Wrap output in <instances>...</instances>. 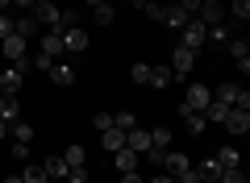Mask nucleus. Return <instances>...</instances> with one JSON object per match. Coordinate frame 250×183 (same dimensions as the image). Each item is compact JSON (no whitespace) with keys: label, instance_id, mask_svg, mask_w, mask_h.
Segmentation results:
<instances>
[{"label":"nucleus","instance_id":"obj_18","mask_svg":"<svg viewBox=\"0 0 250 183\" xmlns=\"http://www.w3.org/2000/svg\"><path fill=\"white\" fill-rule=\"evenodd\" d=\"M13 34H21L29 42V38L38 34V21H34V13H21V17H13Z\"/></svg>","mask_w":250,"mask_h":183},{"label":"nucleus","instance_id":"obj_38","mask_svg":"<svg viewBox=\"0 0 250 183\" xmlns=\"http://www.w3.org/2000/svg\"><path fill=\"white\" fill-rule=\"evenodd\" d=\"M9 34H13V17H9V13H0V42H4Z\"/></svg>","mask_w":250,"mask_h":183},{"label":"nucleus","instance_id":"obj_11","mask_svg":"<svg viewBox=\"0 0 250 183\" xmlns=\"http://www.w3.org/2000/svg\"><path fill=\"white\" fill-rule=\"evenodd\" d=\"M46 75H50V83H59V87L75 83V67H71V62H62V59H54L50 67H46Z\"/></svg>","mask_w":250,"mask_h":183},{"label":"nucleus","instance_id":"obj_28","mask_svg":"<svg viewBox=\"0 0 250 183\" xmlns=\"http://www.w3.org/2000/svg\"><path fill=\"white\" fill-rule=\"evenodd\" d=\"M92 17H96V25H113V21H117V9L104 0V4H96V9H92Z\"/></svg>","mask_w":250,"mask_h":183},{"label":"nucleus","instance_id":"obj_20","mask_svg":"<svg viewBox=\"0 0 250 183\" xmlns=\"http://www.w3.org/2000/svg\"><path fill=\"white\" fill-rule=\"evenodd\" d=\"M213 158H217V166H221V171H233V166H242V154H238L233 146H221Z\"/></svg>","mask_w":250,"mask_h":183},{"label":"nucleus","instance_id":"obj_17","mask_svg":"<svg viewBox=\"0 0 250 183\" xmlns=\"http://www.w3.org/2000/svg\"><path fill=\"white\" fill-rule=\"evenodd\" d=\"M0 121H21V100L17 96H9V92H4V96H0Z\"/></svg>","mask_w":250,"mask_h":183},{"label":"nucleus","instance_id":"obj_32","mask_svg":"<svg viewBox=\"0 0 250 183\" xmlns=\"http://www.w3.org/2000/svg\"><path fill=\"white\" fill-rule=\"evenodd\" d=\"M208 38H213L217 46H229V38H233V34H229V25H208Z\"/></svg>","mask_w":250,"mask_h":183},{"label":"nucleus","instance_id":"obj_46","mask_svg":"<svg viewBox=\"0 0 250 183\" xmlns=\"http://www.w3.org/2000/svg\"><path fill=\"white\" fill-rule=\"evenodd\" d=\"M9 4H13V0H0V13H9Z\"/></svg>","mask_w":250,"mask_h":183},{"label":"nucleus","instance_id":"obj_31","mask_svg":"<svg viewBox=\"0 0 250 183\" xmlns=\"http://www.w3.org/2000/svg\"><path fill=\"white\" fill-rule=\"evenodd\" d=\"M225 13H229V17H238V21H250V0H233Z\"/></svg>","mask_w":250,"mask_h":183},{"label":"nucleus","instance_id":"obj_12","mask_svg":"<svg viewBox=\"0 0 250 183\" xmlns=\"http://www.w3.org/2000/svg\"><path fill=\"white\" fill-rule=\"evenodd\" d=\"M125 146L134 150V154H146V150H150V129H142V125H134V129L125 133Z\"/></svg>","mask_w":250,"mask_h":183},{"label":"nucleus","instance_id":"obj_39","mask_svg":"<svg viewBox=\"0 0 250 183\" xmlns=\"http://www.w3.org/2000/svg\"><path fill=\"white\" fill-rule=\"evenodd\" d=\"M163 9H167V4H146L142 13H146V17H150V21H163Z\"/></svg>","mask_w":250,"mask_h":183},{"label":"nucleus","instance_id":"obj_48","mask_svg":"<svg viewBox=\"0 0 250 183\" xmlns=\"http://www.w3.org/2000/svg\"><path fill=\"white\" fill-rule=\"evenodd\" d=\"M175 4H179V0H175Z\"/></svg>","mask_w":250,"mask_h":183},{"label":"nucleus","instance_id":"obj_41","mask_svg":"<svg viewBox=\"0 0 250 183\" xmlns=\"http://www.w3.org/2000/svg\"><path fill=\"white\" fill-rule=\"evenodd\" d=\"M146 183H175V179H171V175H163V171H159V175H154V179H146Z\"/></svg>","mask_w":250,"mask_h":183},{"label":"nucleus","instance_id":"obj_40","mask_svg":"<svg viewBox=\"0 0 250 183\" xmlns=\"http://www.w3.org/2000/svg\"><path fill=\"white\" fill-rule=\"evenodd\" d=\"M117 183H146V179L138 171H121V179H117Z\"/></svg>","mask_w":250,"mask_h":183},{"label":"nucleus","instance_id":"obj_37","mask_svg":"<svg viewBox=\"0 0 250 183\" xmlns=\"http://www.w3.org/2000/svg\"><path fill=\"white\" fill-rule=\"evenodd\" d=\"M200 4H205V0H179V9H184L188 17H196V13H200Z\"/></svg>","mask_w":250,"mask_h":183},{"label":"nucleus","instance_id":"obj_29","mask_svg":"<svg viewBox=\"0 0 250 183\" xmlns=\"http://www.w3.org/2000/svg\"><path fill=\"white\" fill-rule=\"evenodd\" d=\"M129 79H134L138 87H146L150 83V62H134V67H129Z\"/></svg>","mask_w":250,"mask_h":183},{"label":"nucleus","instance_id":"obj_1","mask_svg":"<svg viewBox=\"0 0 250 183\" xmlns=\"http://www.w3.org/2000/svg\"><path fill=\"white\" fill-rule=\"evenodd\" d=\"M205 42H208V25H205V21H196V17H192L184 29H179V46H184V50H192V54H196Z\"/></svg>","mask_w":250,"mask_h":183},{"label":"nucleus","instance_id":"obj_27","mask_svg":"<svg viewBox=\"0 0 250 183\" xmlns=\"http://www.w3.org/2000/svg\"><path fill=\"white\" fill-rule=\"evenodd\" d=\"M150 150H171V129H167V125L150 129Z\"/></svg>","mask_w":250,"mask_h":183},{"label":"nucleus","instance_id":"obj_45","mask_svg":"<svg viewBox=\"0 0 250 183\" xmlns=\"http://www.w3.org/2000/svg\"><path fill=\"white\" fill-rule=\"evenodd\" d=\"M4 183H21V175H4Z\"/></svg>","mask_w":250,"mask_h":183},{"label":"nucleus","instance_id":"obj_2","mask_svg":"<svg viewBox=\"0 0 250 183\" xmlns=\"http://www.w3.org/2000/svg\"><path fill=\"white\" fill-rule=\"evenodd\" d=\"M213 100H221V104H229V108H250V92L242 83H221L213 92Z\"/></svg>","mask_w":250,"mask_h":183},{"label":"nucleus","instance_id":"obj_3","mask_svg":"<svg viewBox=\"0 0 250 183\" xmlns=\"http://www.w3.org/2000/svg\"><path fill=\"white\" fill-rule=\"evenodd\" d=\"M167 67H171V75H175V79H188V75H192V67H196V54L184 50V46H175L171 59H167Z\"/></svg>","mask_w":250,"mask_h":183},{"label":"nucleus","instance_id":"obj_16","mask_svg":"<svg viewBox=\"0 0 250 183\" xmlns=\"http://www.w3.org/2000/svg\"><path fill=\"white\" fill-rule=\"evenodd\" d=\"M188 21H192V17H188V13L179 9V4H167V9H163V25H167V29H175V34L188 25Z\"/></svg>","mask_w":250,"mask_h":183},{"label":"nucleus","instance_id":"obj_43","mask_svg":"<svg viewBox=\"0 0 250 183\" xmlns=\"http://www.w3.org/2000/svg\"><path fill=\"white\" fill-rule=\"evenodd\" d=\"M17 9H25V13H34V0H13Z\"/></svg>","mask_w":250,"mask_h":183},{"label":"nucleus","instance_id":"obj_19","mask_svg":"<svg viewBox=\"0 0 250 183\" xmlns=\"http://www.w3.org/2000/svg\"><path fill=\"white\" fill-rule=\"evenodd\" d=\"M171 83H175L171 67H167V62H154V67H150V87H171Z\"/></svg>","mask_w":250,"mask_h":183},{"label":"nucleus","instance_id":"obj_34","mask_svg":"<svg viewBox=\"0 0 250 183\" xmlns=\"http://www.w3.org/2000/svg\"><path fill=\"white\" fill-rule=\"evenodd\" d=\"M67 183H88V166H67Z\"/></svg>","mask_w":250,"mask_h":183},{"label":"nucleus","instance_id":"obj_33","mask_svg":"<svg viewBox=\"0 0 250 183\" xmlns=\"http://www.w3.org/2000/svg\"><path fill=\"white\" fill-rule=\"evenodd\" d=\"M9 158H17V163H29V142H9Z\"/></svg>","mask_w":250,"mask_h":183},{"label":"nucleus","instance_id":"obj_42","mask_svg":"<svg viewBox=\"0 0 250 183\" xmlns=\"http://www.w3.org/2000/svg\"><path fill=\"white\" fill-rule=\"evenodd\" d=\"M129 4H134V9H138V13H142V9H146V4H159V0H129Z\"/></svg>","mask_w":250,"mask_h":183},{"label":"nucleus","instance_id":"obj_24","mask_svg":"<svg viewBox=\"0 0 250 183\" xmlns=\"http://www.w3.org/2000/svg\"><path fill=\"white\" fill-rule=\"evenodd\" d=\"M100 146H104V154H113V150L125 146V133L121 129H104V133H100Z\"/></svg>","mask_w":250,"mask_h":183},{"label":"nucleus","instance_id":"obj_47","mask_svg":"<svg viewBox=\"0 0 250 183\" xmlns=\"http://www.w3.org/2000/svg\"><path fill=\"white\" fill-rule=\"evenodd\" d=\"M83 4H92V9H96V4H104V0H83Z\"/></svg>","mask_w":250,"mask_h":183},{"label":"nucleus","instance_id":"obj_23","mask_svg":"<svg viewBox=\"0 0 250 183\" xmlns=\"http://www.w3.org/2000/svg\"><path fill=\"white\" fill-rule=\"evenodd\" d=\"M62 163H67V166H83V163H88V150H83L80 142H71V146L62 150Z\"/></svg>","mask_w":250,"mask_h":183},{"label":"nucleus","instance_id":"obj_13","mask_svg":"<svg viewBox=\"0 0 250 183\" xmlns=\"http://www.w3.org/2000/svg\"><path fill=\"white\" fill-rule=\"evenodd\" d=\"M138 163H142V154H134L129 146L113 150V166H117V171H138Z\"/></svg>","mask_w":250,"mask_h":183},{"label":"nucleus","instance_id":"obj_44","mask_svg":"<svg viewBox=\"0 0 250 183\" xmlns=\"http://www.w3.org/2000/svg\"><path fill=\"white\" fill-rule=\"evenodd\" d=\"M0 142H9V121H0Z\"/></svg>","mask_w":250,"mask_h":183},{"label":"nucleus","instance_id":"obj_7","mask_svg":"<svg viewBox=\"0 0 250 183\" xmlns=\"http://www.w3.org/2000/svg\"><path fill=\"white\" fill-rule=\"evenodd\" d=\"M21 87H25V71H21V67H13V62H9V67L0 71V92H9V96H17Z\"/></svg>","mask_w":250,"mask_h":183},{"label":"nucleus","instance_id":"obj_8","mask_svg":"<svg viewBox=\"0 0 250 183\" xmlns=\"http://www.w3.org/2000/svg\"><path fill=\"white\" fill-rule=\"evenodd\" d=\"M0 50H4V59H9V62H21V59L29 54V42H25L21 34H9L4 42H0Z\"/></svg>","mask_w":250,"mask_h":183},{"label":"nucleus","instance_id":"obj_4","mask_svg":"<svg viewBox=\"0 0 250 183\" xmlns=\"http://www.w3.org/2000/svg\"><path fill=\"white\" fill-rule=\"evenodd\" d=\"M208 100H213V92H208L205 83H188V92H184V104H179V108H192V113H205V108H208Z\"/></svg>","mask_w":250,"mask_h":183},{"label":"nucleus","instance_id":"obj_5","mask_svg":"<svg viewBox=\"0 0 250 183\" xmlns=\"http://www.w3.org/2000/svg\"><path fill=\"white\" fill-rule=\"evenodd\" d=\"M62 54H83V50H88V42H92V38H88V29H80V25H75V29H62Z\"/></svg>","mask_w":250,"mask_h":183},{"label":"nucleus","instance_id":"obj_6","mask_svg":"<svg viewBox=\"0 0 250 183\" xmlns=\"http://www.w3.org/2000/svg\"><path fill=\"white\" fill-rule=\"evenodd\" d=\"M59 17H62V9L59 4H34V21H38V29H54V34H59Z\"/></svg>","mask_w":250,"mask_h":183},{"label":"nucleus","instance_id":"obj_21","mask_svg":"<svg viewBox=\"0 0 250 183\" xmlns=\"http://www.w3.org/2000/svg\"><path fill=\"white\" fill-rule=\"evenodd\" d=\"M42 171H46V179H67V163H62V154H50L42 163Z\"/></svg>","mask_w":250,"mask_h":183},{"label":"nucleus","instance_id":"obj_30","mask_svg":"<svg viewBox=\"0 0 250 183\" xmlns=\"http://www.w3.org/2000/svg\"><path fill=\"white\" fill-rule=\"evenodd\" d=\"M138 125V117L134 113H113V129H121V133H129Z\"/></svg>","mask_w":250,"mask_h":183},{"label":"nucleus","instance_id":"obj_10","mask_svg":"<svg viewBox=\"0 0 250 183\" xmlns=\"http://www.w3.org/2000/svg\"><path fill=\"white\" fill-rule=\"evenodd\" d=\"M196 21H205V25H225V4L221 0H205L196 13Z\"/></svg>","mask_w":250,"mask_h":183},{"label":"nucleus","instance_id":"obj_9","mask_svg":"<svg viewBox=\"0 0 250 183\" xmlns=\"http://www.w3.org/2000/svg\"><path fill=\"white\" fill-rule=\"evenodd\" d=\"M225 50H229V59L238 62V71L246 75V71H250V42H246V38H229V46H225Z\"/></svg>","mask_w":250,"mask_h":183},{"label":"nucleus","instance_id":"obj_26","mask_svg":"<svg viewBox=\"0 0 250 183\" xmlns=\"http://www.w3.org/2000/svg\"><path fill=\"white\" fill-rule=\"evenodd\" d=\"M21 183H50L42 171V163H25V171H21Z\"/></svg>","mask_w":250,"mask_h":183},{"label":"nucleus","instance_id":"obj_15","mask_svg":"<svg viewBox=\"0 0 250 183\" xmlns=\"http://www.w3.org/2000/svg\"><path fill=\"white\" fill-rule=\"evenodd\" d=\"M225 129H229V133H246V129H250V108H229Z\"/></svg>","mask_w":250,"mask_h":183},{"label":"nucleus","instance_id":"obj_14","mask_svg":"<svg viewBox=\"0 0 250 183\" xmlns=\"http://www.w3.org/2000/svg\"><path fill=\"white\" fill-rule=\"evenodd\" d=\"M179 117H184V129L192 133V138H200V133L208 129V121H205V113H192V108H179Z\"/></svg>","mask_w":250,"mask_h":183},{"label":"nucleus","instance_id":"obj_36","mask_svg":"<svg viewBox=\"0 0 250 183\" xmlns=\"http://www.w3.org/2000/svg\"><path fill=\"white\" fill-rule=\"evenodd\" d=\"M217 179L221 183H246V175H242V166H233V171H221Z\"/></svg>","mask_w":250,"mask_h":183},{"label":"nucleus","instance_id":"obj_35","mask_svg":"<svg viewBox=\"0 0 250 183\" xmlns=\"http://www.w3.org/2000/svg\"><path fill=\"white\" fill-rule=\"evenodd\" d=\"M92 129H96V133L113 129V117H108V113H96V117H92Z\"/></svg>","mask_w":250,"mask_h":183},{"label":"nucleus","instance_id":"obj_22","mask_svg":"<svg viewBox=\"0 0 250 183\" xmlns=\"http://www.w3.org/2000/svg\"><path fill=\"white\" fill-rule=\"evenodd\" d=\"M192 166H196L200 183H213L217 175H221V166H217V158H200V163H192Z\"/></svg>","mask_w":250,"mask_h":183},{"label":"nucleus","instance_id":"obj_25","mask_svg":"<svg viewBox=\"0 0 250 183\" xmlns=\"http://www.w3.org/2000/svg\"><path fill=\"white\" fill-rule=\"evenodd\" d=\"M9 138L13 142H34V125H29V121H13L9 125Z\"/></svg>","mask_w":250,"mask_h":183}]
</instances>
